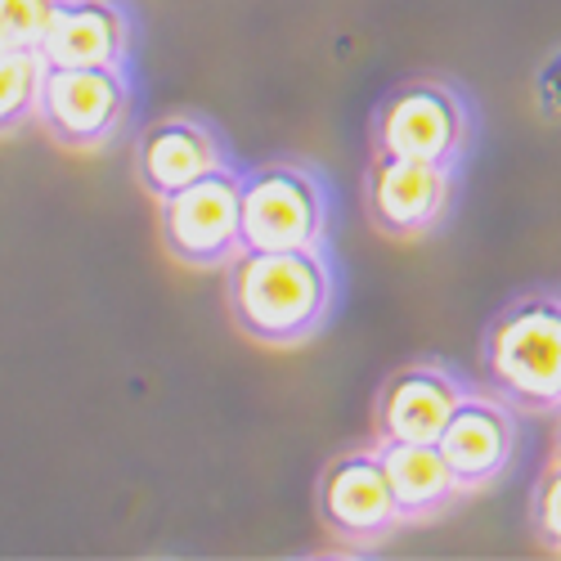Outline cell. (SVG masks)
<instances>
[{"label":"cell","mask_w":561,"mask_h":561,"mask_svg":"<svg viewBox=\"0 0 561 561\" xmlns=\"http://www.w3.org/2000/svg\"><path fill=\"white\" fill-rule=\"evenodd\" d=\"M225 297L233 323L261 346L306 342L333 301V270L319 248L261 252L243 248L225 265Z\"/></svg>","instance_id":"1"},{"label":"cell","mask_w":561,"mask_h":561,"mask_svg":"<svg viewBox=\"0 0 561 561\" xmlns=\"http://www.w3.org/2000/svg\"><path fill=\"white\" fill-rule=\"evenodd\" d=\"M485 373L512 404L561 409V301L526 297L507 306L485 337Z\"/></svg>","instance_id":"2"},{"label":"cell","mask_w":561,"mask_h":561,"mask_svg":"<svg viewBox=\"0 0 561 561\" xmlns=\"http://www.w3.org/2000/svg\"><path fill=\"white\" fill-rule=\"evenodd\" d=\"M162 239L184 265H229L243 252V175L216 167L211 175L162 198Z\"/></svg>","instance_id":"3"},{"label":"cell","mask_w":561,"mask_h":561,"mask_svg":"<svg viewBox=\"0 0 561 561\" xmlns=\"http://www.w3.org/2000/svg\"><path fill=\"white\" fill-rule=\"evenodd\" d=\"M329 207L319 180L293 162H270L243 175V248L288 252L319 248Z\"/></svg>","instance_id":"4"},{"label":"cell","mask_w":561,"mask_h":561,"mask_svg":"<svg viewBox=\"0 0 561 561\" xmlns=\"http://www.w3.org/2000/svg\"><path fill=\"white\" fill-rule=\"evenodd\" d=\"M130 108V90L122 68H55L45 64L36 122L50 130V139L68 149H90L113 139Z\"/></svg>","instance_id":"5"},{"label":"cell","mask_w":561,"mask_h":561,"mask_svg":"<svg viewBox=\"0 0 561 561\" xmlns=\"http://www.w3.org/2000/svg\"><path fill=\"white\" fill-rule=\"evenodd\" d=\"M467 149V108L449 85L409 81L378 113V153L454 167Z\"/></svg>","instance_id":"6"},{"label":"cell","mask_w":561,"mask_h":561,"mask_svg":"<svg viewBox=\"0 0 561 561\" xmlns=\"http://www.w3.org/2000/svg\"><path fill=\"white\" fill-rule=\"evenodd\" d=\"M368 216L391 239H413L440 220L449 203V167L378 153L368 167Z\"/></svg>","instance_id":"7"},{"label":"cell","mask_w":561,"mask_h":561,"mask_svg":"<svg viewBox=\"0 0 561 561\" xmlns=\"http://www.w3.org/2000/svg\"><path fill=\"white\" fill-rule=\"evenodd\" d=\"M319 517L346 539H378L400 522L378 449L342 454L329 462V472L319 481Z\"/></svg>","instance_id":"8"},{"label":"cell","mask_w":561,"mask_h":561,"mask_svg":"<svg viewBox=\"0 0 561 561\" xmlns=\"http://www.w3.org/2000/svg\"><path fill=\"white\" fill-rule=\"evenodd\" d=\"M126 50L130 19L117 0H59L41 41V59L55 68H122Z\"/></svg>","instance_id":"9"},{"label":"cell","mask_w":561,"mask_h":561,"mask_svg":"<svg viewBox=\"0 0 561 561\" xmlns=\"http://www.w3.org/2000/svg\"><path fill=\"white\" fill-rule=\"evenodd\" d=\"M436 445L449 462L458 490H481L507 467L512 445H517V427H512V413L499 400L467 391Z\"/></svg>","instance_id":"10"},{"label":"cell","mask_w":561,"mask_h":561,"mask_svg":"<svg viewBox=\"0 0 561 561\" xmlns=\"http://www.w3.org/2000/svg\"><path fill=\"white\" fill-rule=\"evenodd\" d=\"M462 396H467V387L440 364H413V368L396 373L378 400V436L436 445Z\"/></svg>","instance_id":"11"},{"label":"cell","mask_w":561,"mask_h":561,"mask_svg":"<svg viewBox=\"0 0 561 561\" xmlns=\"http://www.w3.org/2000/svg\"><path fill=\"white\" fill-rule=\"evenodd\" d=\"M139 180L153 198H167L184 184H194L203 175H211L216 167H225L220 139L194 122V117H167L158 126H149L139 135V153H135Z\"/></svg>","instance_id":"12"},{"label":"cell","mask_w":561,"mask_h":561,"mask_svg":"<svg viewBox=\"0 0 561 561\" xmlns=\"http://www.w3.org/2000/svg\"><path fill=\"white\" fill-rule=\"evenodd\" d=\"M378 454H382V467H387V481H391L400 517H432V512H440L454 494H462L454 472H449V462H445V454H440V445L382 440Z\"/></svg>","instance_id":"13"},{"label":"cell","mask_w":561,"mask_h":561,"mask_svg":"<svg viewBox=\"0 0 561 561\" xmlns=\"http://www.w3.org/2000/svg\"><path fill=\"white\" fill-rule=\"evenodd\" d=\"M41 50H0V135L36 117L41 95Z\"/></svg>","instance_id":"14"},{"label":"cell","mask_w":561,"mask_h":561,"mask_svg":"<svg viewBox=\"0 0 561 561\" xmlns=\"http://www.w3.org/2000/svg\"><path fill=\"white\" fill-rule=\"evenodd\" d=\"M59 0H0V50H41Z\"/></svg>","instance_id":"15"},{"label":"cell","mask_w":561,"mask_h":561,"mask_svg":"<svg viewBox=\"0 0 561 561\" xmlns=\"http://www.w3.org/2000/svg\"><path fill=\"white\" fill-rule=\"evenodd\" d=\"M535 530L543 535L548 548L561 552V458L543 472L539 494H535Z\"/></svg>","instance_id":"16"},{"label":"cell","mask_w":561,"mask_h":561,"mask_svg":"<svg viewBox=\"0 0 561 561\" xmlns=\"http://www.w3.org/2000/svg\"><path fill=\"white\" fill-rule=\"evenodd\" d=\"M557 458H561V427H557Z\"/></svg>","instance_id":"17"}]
</instances>
